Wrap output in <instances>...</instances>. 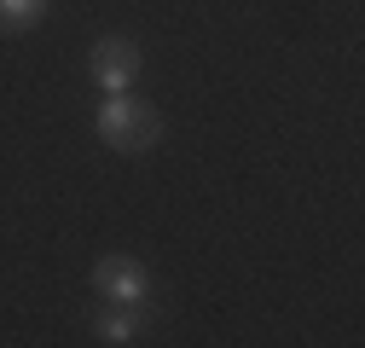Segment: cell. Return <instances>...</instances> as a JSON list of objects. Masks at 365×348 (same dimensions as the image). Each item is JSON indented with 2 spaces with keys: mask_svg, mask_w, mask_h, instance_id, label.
I'll return each instance as SVG.
<instances>
[{
  "mask_svg": "<svg viewBox=\"0 0 365 348\" xmlns=\"http://www.w3.org/2000/svg\"><path fill=\"white\" fill-rule=\"evenodd\" d=\"M93 128H99V140H105V145H116V151H145V145L157 140V116H151L145 105L122 99V93L99 105Z\"/></svg>",
  "mask_w": 365,
  "mask_h": 348,
  "instance_id": "1",
  "label": "cell"
},
{
  "mask_svg": "<svg viewBox=\"0 0 365 348\" xmlns=\"http://www.w3.org/2000/svg\"><path fill=\"white\" fill-rule=\"evenodd\" d=\"M133 76H140V47L133 41H99L93 47V81L110 93H128Z\"/></svg>",
  "mask_w": 365,
  "mask_h": 348,
  "instance_id": "2",
  "label": "cell"
},
{
  "mask_svg": "<svg viewBox=\"0 0 365 348\" xmlns=\"http://www.w3.org/2000/svg\"><path fill=\"white\" fill-rule=\"evenodd\" d=\"M93 285H99L105 296L128 302V308H140V302H145V267H140V261H128V255L99 261V267H93Z\"/></svg>",
  "mask_w": 365,
  "mask_h": 348,
  "instance_id": "3",
  "label": "cell"
},
{
  "mask_svg": "<svg viewBox=\"0 0 365 348\" xmlns=\"http://www.w3.org/2000/svg\"><path fill=\"white\" fill-rule=\"evenodd\" d=\"M41 12H47V0H0V29H29L41 24Z\"/></svg>",
  "mask_w": 365,
  "mask_h": 348,
  "instance_id": "4",
  "label": "cell"
},
{
  "mask_svg": "<svg viewBox=\"0 0 365 348\" xmlns=\"http://www.w3.org/2000/svg\"><path fill=\"white\" fill-rule=\"evenodd\" d=\"M133 331H140L133 308H122V314H105V319H99V337H105V342H133Z\"/></svg>",
  "mask_w": 365,
  "mask_h": 348,
  "instance_id": "5",
  "label": "cell"
}]
</instances>
